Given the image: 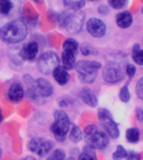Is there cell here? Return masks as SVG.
<instances>
[{
  "label": "cell",
  "mask_w": 143,
  "mask_h": 160,
  "mask_svg": "<svg viewBox=\"0 0 143 160\" xmlns=\"http://www.w3.org/2000/svg\"><path fill=\"white\" fill-rule=\"evenodd\" d=\"M28 35V28L21 19H14L0 28V40L8 44L22 42Z\"/></svg>",
  "instance_id": "1"
},
{
  "label": "cell",
  "mask_w": 143,
  "mask_h": 160,
  "mask_svg": "<svg viewBox=\"0 0 143 160\" xmlns=\"http://www.w3.org/2000/svg\"><path fill=\"white\" fill-rule=\"evenodd\" d=\"M85 12L81 10L65 12L59 18L60 27L64 28L70 34H77L82 29L85 22Z\"/></svg>",
  "instance_id": "2"
},
{
  "label": "cell",
  "mask_w": 143,
  "mask_h": 160,
  "mask_svg": "<svg viewBox=\"0 0 143 160\" xmlns=\"http://www.w3.org/2000/svg\"><path fill=\"white\" fill-rule=\"evenodd\" d=\"M121 60H123V56L120 57L115 55L105 63L102 70V78L105 82L109 84H115L124 79L125 73Z\"/></svg>",
  "instance_id": "3"
},
{
  "label": "cell",
  "mask_w": 143,
  "mask_h": 160,
  "mask_svg": "<svg viewBox=\"0 0 143 160\" xmlns=\"http://www.w3.org/2000/svg\"><path fill=\"white\" fill-rule=\"evenodd\" d=\"M102 68L100 62L94 60H80L75 63V69L80 82L84 83H93L98 75V71Z\"/></svg>",
  "instance_id": "4"
},
{
  "label": "cell",
  "mask_w": 143,
  "mask_h": 160,
  "mask_svg": "<svg viewBox=\"0 0 143 160\" xmlns=\"http://www.w3.org/2000/svg\"><path fill=\"white\" fill-rule=\"evenodd\" d=\"M84 138L87 145L94 149H105L110 143V138L104 130H100L95 124L86 126L84 130Z\"/></svg>",
  "instance_id": "5"
},
{
  "label": "cell",
  "mask_w": 143,
  "mask_h": 160,
  "mask_svg": "<svg viewBox=\"0 0 143 160\" xmlns=\"http://www.w3.org/2000/svg\"><path fill=\"white\" fill-rule=\"evenodd\" d=\"M54 122L50 125V131L58 142H64L66 139L70 130V118L64 110H56L54 113Z\"/></svg>",
  "instance_id": "6"
},
{
  "label": "cell",
  "mask_w": 143,
  "mask_h": 160,
  "mask_svg": "<svg viewBox=\"0 0 143 160\" xmlns=\"http://www.w3.org/2000/svg\"><path fill=\"white\" fill-rule=\"evenodd\" d=\"M97 115L100 125L110 138L116 139L120 137V132L118 124L114 120L112 114L109 110L104 108H99Z\"/></svg>",
  "instance_id": "7"
},
{
  "label": "cell",
  "mask_w": 143,
  "mask_h": 160,
  "mask_svg": "<svg viewBox=\"0 0 143 160\" xmlns=\"http://www.w3.org/2000/svg\"><path fill=\"white\" fill-rule=\"evenodd\" d=\"M60 64V58L53 51H47L41 54L37 61V68L43 74L52 73Z\"/></svg>",
  "instance_id": "8"
},
{
  "label": "cell",
  "mask_w": 143,
  "mask_h": 160,
  "mask_svg": "<svg viewBox=\"0 0 143 160\" xmlns=\"http://www.w3.org/2000/svg\"><path fill=\"white\" fill-rule=\"evenodd\" d=\"M27 146L31 152L40 157H45L52 150L54 142L45 138H34L29 141Z\"/></svg>",
  "instance_id": "9"
},
{
  "label": "cell",
  "mask_w": 143,
  "mask_h": 160,
  "mask_svg": "<svg viewBox=\"0 0 143 160\" xmlns=\"http://www.w3.org/2000/svg\"><path fill=\"white\" fill-rule=\"evenodd\" d=\"M86 30L90 36L100 38L105 36L107 31V28L103 20L93 17L88 19L86 22Z\"/></svg>",
  "instance_id": "10"
},
{
  "label": "cell",
  "mask_w": 143,
  "mask_h": 160,
  "mask_svg": "<svg viewBox=\"0 0 143 160\" xmlns=\"http://www.w3.org/2000/svg\"><path fill=\"white\" fill-rule=\"evenodd\" d=\"M39 52V44L34 41L25 43L19 51V56L24 61H33Z\"/></svg>",
  "instance_id": "11"
},
{
  "label": "cell",
  "mask_w": 143,
  "mask_h": 160,
  "mask_svg": "<svg viewBox=\"0 0 143 160\" xmlns=\"http://www.w3.org/2000/svg\"><path fill=\"white\" fill-rule=\"evenodd\" d=\"M38 94L40 98H49L54 92V88L51 82L45 78H39L35 80Z\"/></svg>",
  "instance_id": "12"
},
{
  "label": "cell",
  "mask_w": 143,
  "mask_h": 160,
  "mask_svg": "<svg viewBox=\"0 0 143 160\" xmlns=\"http://www.w3.org/2000/svg\"><path fill=\"white\" fill-rule=\"evenodd\" d=\"M24 89L22 84L19 82H15L11 84L8 91V97L10 101L13 102H19L24 98Z\"/></svg>",
  "instance_id": "13"
},
{
  "label": "cell",
  "mask_w": 143,
  "mask_h": 160,
  "mask_svg": "<svg viewBox=\"0 0 143 160\" xmlns=\"http://www.w3.org/2000/svg\"><path fill=\"white\" fill-rule=\"evenodd\" d=\"M80 100L84 103L91 108H95L98 104V98L95 92L89 88H83L79 93Z\"/></svg>",
  "instance_id": "14"
},
{
  "label": "cell",
  "mask_w": 143,
  "mask_h": 160,
  "mask_svg": "<svg viewBox=\"0 0 143 160\" xmlns=\"http://www.w3.org/2000/svg\"><path fill=\"white\" fill-rule=\"evenodd\" d=\"M133 22V16L129 11L124 10L115 15V23L121 29H126L131 26Z\"/></svg>",
  "instance_id": "15"
},
{
  "label": "cell",
  "mask_w": 143,
  "mask_h": 160,
  "mask_svg": "<svg viewBox=\"0 0 143 160\" xmlns=\"http://www.w3.org/2000/svg\"><path fill=\"white\" fill-rule=\"evenodd\" d=\"M53 78H55V82L60 86L67 84L70 81V73L68 70L64 66L59 65L58 67L55 68V69L52 72Z\"/></svg>",
  "instance_id": "16"
},
{
  "label": "cell",
  "mask_w": 143,
  "mask_h": 160,
  "mask_svg": "<svg viewBox=\"0 0 143 160\" xmlns=\"http://www.w3.org/2000/svg\"><path fill=\"white\" fill-rule=\"evenodd\" d=\"M23 80L24 82L25 86L27 88V93L29 97L34 101L39 99L40 97L38 94L36 82H35L34 78L30 74H24L23 77Z\"/></svg>",
  "instance_id": "17"
},
{
  "label": "cell",
  "mask_w": 143,
  "mask_h": 160,
  "mask_svg": "<svg viewBox=\"0 0 143 160\" xmlns=\"http://www.w3.org/2000/svg\"><path fill=\"white\" fill-rule=\"evenodd\" d=\"M75 52H69V51H63L61 54L63 66L67 70H71L75 68Z\"/></svg>",
  "instance_id": "18"
},
{
  "label": "cell",
  "mask_w": 143,
  "mask_h": 160,
  "mask_svg": "<svg viewBox=\"0 0 143 160\" xmlns=\"http://www.w3.org/2000/svg\"><path fill=\"white\" fill-rule=\"evenodd\" d=\"M78 160H98L96 153H95V149L91 148L89 145H85L83 148L82 152H80Z\"/></svg>",
  "instance_id": "19"
},
{
  "label": "cell",
  "mask_w": 143,
  "mask_h": 160,
  "mask_svg": "<svg viewBox=\"0 0 143 160\" xmlns=\"http://www.w3.org/2000/svg\"><path fill=\"white\" fill-rule=\"evenodd\" d=\"M140 131L137 128H129L125 132V138L130 143H136L140 140Z\"/></svg>",
  "instance_id": "20"
},
{
  "label": "cell",
  "mask_w": 143,
  "mask_h": 160,
  "mask_svg": "<svg viewBox=\"0 0 143 160\" xmlns=\"http://www.w3.org/2000/svg\"><path fill=\"white\" fill-rule=\"evenodd\" d=\"M131 58L133 62L135 64L142 66L143 65V49H141L140 45L135 43L132 48V52H131Z\"/></svg>",
  "instance_id": "21"
},
{
  "label": "cell",
  "mask_w": 143,
  "mask_h": 160,
  "mask_svg": "<svg viewBox=\"0 0 143 160\" xmlns=\"http://www.w3.org/2000/svg\"><path fill=\"white\" fill-rule=\"evenodd\" d=\"M13 0H0V15L8 16L13 12Z\"/></svg>",
  "instance_id": "22"
},
{
  "label": "cell",
  "mask_w": 143,
  "mask_h": 160,
  "mask_svg": "<svg viewBox=\"0 0 143 160\" xmlns=\"http://www.w3.org/2000/svg\"><path fill=\"white\" fill-rule=\"evenodd\" d=\"M83 137H84V133L82 130L80 129V128L77 125H73L69 136L70 141L74 143H77L83 139Z\"/></svg>",
  "instance_id": "23"
},
{
  "label": "cell",
  "mask_w": 143,
  "mask_h": 160,
  "mask_svg": "<svg viewBox=\"0 0 143 160\" xmlns=\"http://www.w3.org/2000/svg\"><path fill=\"white\" fill-rule=\"evenodd\" d=\"M63 4L72 11L80 10L85 5V0H62Z\"/></svg>",
  "instance_id": "24"
},
{
  "label": "cell",
  "mask_w": 143,
  "mask_h": 160,
  "mask_svg": "<svg viewBox=\"0 0 143 160\" xmlns=\"http://www.w3.org/2000/svg\"><path fill=\"white\" fill-rule=\"evenodd\" d=\"M80 47V45L78 42L74 38H67L65 40V42H63V50L64 51H69L76 53L78 48Z\"/></svg>",
  "instance_id": "25"
},
{
  "label": "cell",
  "mask_w": 143,
  "mask_h": 160,
  "mask_svg": "<svg viewBox=\"0 0 143 160\" xmlns=\"http://www.w3.org/2000/svg\"><path fill=\"white\" fill-rule=\"evenodd\" d=\"M80 51L84 56H90V55H97L98 50L92 44L89 42H83L80 44Z\"/></svg>",
  "instance_id": "26"
},
{
  "label": "cell",
  "mask_w": 143,
  "mask_h": 160,
  "mask_svg": "<svg viewBox=\"0 0 143 160\" xmlns=\"http://www.w3.org/2000/svg\"><path fill=\"white\" fill-rule=\"evenodd\" d=\"M127 155V151L123 147L122 145H117L116 148L112 153V158L114 160H122L123 158H125Z\"/></svg>",
  "instance_id": "27"
},
{
  "label": "cell",
  "mask_w": 143,
  "mask_h": 160,
  "mask_svg": "<svg viewBox=\"0 0 143 160\" xmlns=\"http://www.w3.org/2000/svg\"><path fill=\"white\" fill-rule=\"evenodd\" d=\"M119 98H120V102H124V103H127L130 100V92L127 84L124 85L120 88V92H119Z\"/></svg>",
  "instance_id": "28"
},
{
  "label": "cell",
  "mask_w": 143,
  "mask_h": 160,
  "mask_svg": "<svg viewBox=\"0 0 143 160\" xmlns=\"http://www.w3.org/2000/svg\"><path fill=\"white\" fill-rule=\"evenodd\" d=\"M65 158L66 154L65 151L60 148H56L51 152L46 160H65Z\"/></svg>",
  "instance_id": "29"
},
{
  "label": "cell",
  "mask_w": 143,
  "mask_h": 160,
  "mask_svg": "<svg viewBox=\"0 0 143 160\" xmlns=\"http://www.w3.org/2000/svg\"><path fill=\"white\" fill-rule=\"evenodd\" d=\"M108 6L113 9H121L125 7L127 0H107Z\"/></svg>",
  "instance_id": "30"
},
{
  "label": "cell",
  "mask_w": 143,
  "mask_h": 160,
  "mask_svg": "<svg viewBox=\"0 0 143 160\" xmlns=\"http://www.w3.org/2000/svg\"><path fill=\"white\" fill-rule=\"evenodd\" d=\"M135 92L136 97L140 100L143 101V76L140 78L135 83Z\"/></svg>",
  "instance_id": "31"
},
{
  "label": "cell",
  "mask_w": 143,
  "mask_h": 160,
  "mask_svg": "<svg viewBox=\"0 0 143 160\" xmlns=\"http://www.w3.org/2000/svg\"><path fill=\"white\" fill-rule=\"evenodd\" d=\"M125 74L127 75V77L129 78V79H131L135 74V72H136V68L134 64H131V63H128V64L125 65Z\"/></svg>",
  "instance_id": "32"
},
{
  "label": "cell",
  "mask_w": 143,
  "mask_h": 160,
  "mask_svg": "<svg viewBox=\"0 0 143 160\" xmlns=\"http://www.w3.org/2000/svg\"><path fill=\"white\" fill-rule=\"evenodd\" d=\"M71 103H72V99L70 97H67V96H63V97L60 98L59 100H58V104L61 108L68 107Z\"/></svg>",
  "instance_id": "33"
},
{
  "label": "cell",
  "mask_w": 143,
  "mask_h": 160,
  "mask_svg": "<svg viewBox=\"0 0 143 160\" xmlns=\"http://www.w3.org/2000/svg\"><path fill=\"white\" fill-rule=\"evenodd\" d=\"M126 160H140L141 157H140V152L134 151V150H130V151H127V155L125 157Z\"/></svg>",
  "instance_id": "34"
},
{
  "label": "cell",
  "mask_w": 143,
  "mask_h": 160,
  "mask_svg": "<svg viewBox=\"0 0 143 160\" xmlns=\"http://www.w3.org/2000/svg\"><path fill=\"white\" fill-rule=\"evenodd\" d=\"M98 12L101 15H107L110 12V7L107 5H100L97 9Z\"/></svg>",
  "instance_id": "35"
},
{
  "label": "cell",
  "mask_w": 143,
  "mask_h": 160,
  "mask_svg": "<svg viewBox=\"0 0 143 160\" xmlns=\"http://www.w3.org/2000/svg\"><path fill=\"white\" fill-rule=\"evenodd\" d=\"M135 118L139 122L143 123V108H137L135 110Z\"/></svg>",
  "instance_id": "36"
},
{
  "label": "cell",
  "mask_w": 143,
  "mask_h": 160,
  "mask_svg": "<svg viewBox=\"0 0 143 160\" xmlns=\"http://www.w3.org/2000/svg\"><path fill=\"white\" fill-rule=\"evenodd\" d=\"M23 160H37V159H36L34 157H33V156H27V157H25Z\"/></svg>",
  "instance_id": "37"
},
{
  "label": "cell",
  "mask_w": 143,
  "mask_h": 160,
  "mask_svg": "<svg viewBox=\"0 0 143 160\" xmlns=\"http://www.w3.org/2000/svg\"><path fill=\"white\" fill-rule=\"evenodd\" d=\"M3 121V115H2V112H1V109H0V122Z\"/></svg>",
  "instance_id": "38"
},
{
  "label": "cell",
  "mask_w": 143,
  "mask_h": 160,
  "mask_svg": "<svg viewBox=\"0 0 143 160\" xmlns=\"http://www.w3.org/2000/svg\"><path fill=\"white\" fill-rule=\"evenodd\" d=\"M65 160H75L74 158H67V159H65Z\"/></svg>",
  "instance_id": "39"
},
{
  "label": "cell",
  "mask_w": 143,
  "mask_h": 160,
  "mask_svg": "<svg viewBox=\"0 0 143 160\" xmlns=\"http://www.w3.org/2000/svg\"><path fill=\"white\" fill-rule=\"evenodd\" d=\"M1 156H2V150L0 148V158H1Z\"/></svg>",
  "instance_id": "40"
},
{
  "label": "cell",
  "mask_w": 143,
  "mask_h": 160,
  "mask_svg": "<svg viewBox=\"0 0 143 160\" xmlns=\"http://www.w3.org/2000/svg\"><path fill=\"white\" fill-rule=\"evenodd\" d=\"M89 1H91V2H95V1H97V0H89Z\"/></svg>",
  "instance_id": "41"
},
{
  "label": "cell",
  "mask_w": 143,
  "mask_h": 160,
  "mask_svg": "<svg viewBox=\"0 0 143 160\" xmlns=\"http://www.w3.org/2000/svg\"><path fill=\"white\" fill-rule=\"evenodd\" d=\"M141 13H142V14H143V7L141 8Z\"/></svg>",
  "instance_id": "42"
},
{
  "label": "cell",
  "mask_w": 143,
  "mask_h": 160,
  "mask_svg": "<svg viewBox=\"0 0 143 160\" xmlns=\"http://www.w3.org/2000/svg\"><path fill=\"white\" fill-rule=\"evenodd\" d=\"M142 42H143V38H142Z\"/></svg>",
  "instance_id": "43"
}]
</instances>
